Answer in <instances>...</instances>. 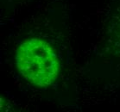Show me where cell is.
Instances as JSON below:
<instances>
[{
	"label": "cell",
	"mask_w": 120,
	"mask_h": 112,
	"mask_svg": "<svg viewBox=\"0 0 120 112\" xmlns=\"http://www.w3.org/2000/svg\"><path fill=\"white\" fill-rule=\"evenodd\" d=\"M16 66L22 77L37 87H48L57 79L60 60L51 44L38 37L26 39L16 51Z\"/></svg>",
	"instance_id": "cell-1"
}]
</instances>
